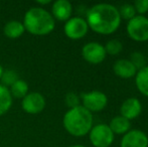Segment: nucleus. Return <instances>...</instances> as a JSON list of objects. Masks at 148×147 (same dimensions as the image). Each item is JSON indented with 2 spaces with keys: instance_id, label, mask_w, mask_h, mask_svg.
Returning a JSON list of instances; mask_svg holds the SVG:
<instances>
[{
  "instance_id": "nucleus-19",
  "label": "nucleus",
  "mask_w": 148,
  "mask_h": 147,
  "mask_svg": "<svg viewBox=\"0 0 148 147\" xmlns=\"http://www.w3.org/2000/svg\"><path fill=\"white\" fill-rule=\"evenodd\" d=\"M105 51L107 55H117L122 51L123 49V44L119 39H111L106 43Z\"/></svg>"
},
{
  "instance_id": "nucleus-21",
  "label": "nucleus",
  "mask_w": 148,
  "mask_h": 147,
  "mask_svg": "<svg viewBox=\"0 0 148 147\" xmlns=\"http://www.w3.org/2000/svg\"><path fill=\"white\" fill-rule=\"evenodd\" d=\"M129 61L134 65V67L137 69V71L141 70L142 68H144L146 65V59H145L144 55L141 53H138V51H135V53H132L130 55V59Z\"/></svg>"
},
{
  "instance_id": "nucleus-13",
  "label": "nucleus",
  "mask_w": 148,
  "mask_h": 147,
  "mask_svg": "<svg viewBox=\"0 0 148 147\" xmlns=\"http://www.w3.org/2000/svg\"><path fill=\"white\" fill-rule=\"evenodd\" d=\"M113 71L116 76L122 79H131L136 76L137 69L129 59H121L114 63Z\"/></svg>"
},
{
  "instance_id": "nucleus-6",
  "label": "nucleus",
  "mask_w": 148,
  "mask_h": 147,
  "mask_svg": "<svg viewBox=\"0 0 148 147\" xmlns=\"http://www.w3.org/2000/svg\"><path fill=\"white\" fill-rule=\"evenodd\" d=\"M81 99L83 103L82 106L91 113L104 110L108 104V97L101 91L83 93L81 95Z\"/></svg>"
},
{
  "instance_id": "nucleus-24",
  "label": "nucleus",
  "mask_w": 148,
  "mask_h": 147,
  "mask_svg": "<svg viewBox=\"0 0 148 147\" xmlns=\"http://www.w3.org/2000/svg\"><path fill=\"white\" fill-rule=\"evenodd\" d=\"M66 104L70 107V109L80 106V99L75 93H68L66 95Z\"/></svg>"
},
{
  "instance_id": "nucleus-14",
  "label": "nucleus",
  "mask_w": 148,
  "mask_h": 147,
  "mask_svg": "<svg viewBox=\"0 0 148 147\" xmlns=\"http://www.w3.org/2000/svg\"><path fill=\"white\" fill-rule=\"evenodd\" d=\"M110 129L112 130L114 134H123L124 135L125 133L130 130L131 128V123L129 120H127L126 118L122 117V116H116L113 119L110 121L109 124Z\"/></svg>"
},
{
  "instance_id": "nucleus-18",
  "label": "nucleus",
  "mask_w": 148,
  "mask_h": 147,
  "mask_svg": "<svg viewBox=\"0 0 148 147\" xmlns=\"http://www.w3.org/2000/svg\"><path fill=\"white\" fill-rule=\"evenodd\" d=\"M9 92L12 98L23 99L28 93V85L23 80H17L12 86H10Z\"/></svg>"
},
{
  "instance_id": "nucleus-15",
  "label": "nucleus",
  "mask_w": 148,
  "mask_h": 147,
  "mask_svg": "<svg viewBox=\"0 0 148 147\" xmlns=\"http://www.w3.org/2000/svg\"><path fill=\"white\" fill-rule=\"evenodd\" d=\"M3 31L4 34L9 38H18L23 34L25 28H24L22 22L17 21V20H11L4 25Z\"/></svg>"
},
{
  "instance_id": "nucleus-12",
  "label": "nucleus",
  "mask_w": 148,
  "mask_h": 147,
  "mask_svg": "<svg viewBox=\"0 0 148 147\" xmlns=\"http://www.w3.org/2000/svg\"><path fill=\"white\" fill-rule=\"evenodd\" d=\"M53 17L60 21H68L73 13V6L68 0H57L53 2Z\"/></svg>"
},
{
  "instance_id": "nucleus-7",
  "label": "nucleus",
  "mask_w": 148,
  "mask_h": 147,
  "mask_svg": "<svg viewBox=\"0 0 148 147\" xmlns=\"http://www.w3.org/2000/svg\"><path fill=\"white\" fill-rule=\"evenodd\" d=\"M89 26L86 19L82 17H71L64 26V34L71 39L83 38L88 34Z\"/></svg>"
},
{
  "instance_id": "nucleus-22",
  "label": "nucleus",
  "mask_w": 148,
  "mask_h": 147,
  "mask_svg": "<svg viewBox=\"0 0 148 147\" xmlns=\"http://www.w3.org/2000/svg\"><path fill=\"white\" fill-rule=\"evenodd\" d=\"M18 79V75L15 71H12V70H9V71H6L4 73H2L1 75V81L3 83V86H12L14 83L16 82Z\"/></svg>"
},
{
  "instance_id": "nucleus-20",
  "label": "nucleus",
  "mask_w": 148,
  "mask_h": 147,
  "mask_svg": "<svg viewBox=\"0 0 148 147\" xmlns=\"http://www.w3.org/2000/svg\"><path fill=\"white\" fill-rule=\"evenodd\" d=\"M118 11L119 14H120L121 19H126L128 21L136 15V11H135L133 4H129V3L123 4V5H121L118 8Z\"/></svg>"
},
{
  "instance_id": "nucleus-4",
  "label": "nucleus",
  "mask_w": 148,
  "mask_h": 147,
  "mask_svg": "<svg viewBox=\"0 0 148 147\" xmlns=\"http://www.w3.org/2000/svg\"><path fill=\"white\" fill-rule=\"evenodd\" d=\"M126 31L131 39L138 42L148 40V18L143 15H135L128 21Z\"/></svg>"
},
{
  "instance_id": "nucleus-1",
  "label": "nucleus",
  "mask_w": 148,
  "mask_h": 147,
  "mask_svg": "<svg viewBox=\"0 0 148 147\" xmlns=\"http://www.w3.org/2000/svg\"><path fill=\"white\" fill-rule=\"evenodd\" d=\"M121 17L118 8L109 3H98L87 11L86 21L89 28L103 36L112 34L119 28Z\"/></svg>"
},
{
  "instance_id": "nucleus-26",
  "label": "nucleus",
  "mask_w": 148,
  "mask_h": 147,
  "mask_svg": "<svg viewBox=\"0 0 148 147\" xmlns=\"http://www.w3.org/2000/svg\"><path fill=\"white\" fill-rule=\"evenodd\" d=\"M70 147H86V146H84V145H80V144H77V145H72V146H70Z\"/></svg>"
},
{
  "instance_id": "nucleus-17",
  "label": "nucleus",
  "mask_w": 148,
  "mask_h": 147,
  "mask_svg": "<svg viewBox=\"0 0 148 147\" xmlns=\"http://www.w3.org/2000/svg\"><path fill=\"white\" fill-rule=\"evenodd\" d=\"M12 105V96L7 87L0 84V116L4 115Z\"/></svg>"
},
{
  "instance_id": "nucleus-8",
  "label": "nucleus",
  "mask_w": 148,
  "mask_h": 147,
  "mask_svg": "<svg viewBox=\"0 0 148 147\" xmlns=\"http://www.w3.org/2000/svg\"><path fill=\"white\" fill-rule=\"evenodd\" d=\"M106 51L104 45L99 42H88L82 49V57L92 65H99L106 59Z\"/></svg>"
},
{
  "instance_id": "nucleus-9",
  "label": "nucleus",
  "mask_w": 148,
  "mask_h": 147,
  "mask_svg": "<svg viewBox=\"0 0 148 147\" xmlns=\"http://www.w3.org/2000/svg\"><path fill=\"white\" fill-rule=\"evenodd\" d=\"M21 107L26 113L35 115L40 113L45 109V99L40 93H29L22 99Z\"/></svg>"
},
{
  "instance_id": "nucleus-5",
  "label": "nucleus",
  "mask_w": 148,
  "mask_h": 147,
  "mask_svg": "<svg viewBox=\"0 0 148 147\" xmlns=\"http://www.w3.org/2000/svg\"><path fill=\"white\" fill-rule=\"evenodd\" d=\"M90 141L94 147H110L114 141L115 134L107 124H98L93 126L89 132Z\"/></svg>"
},
{
  "instance_id": "nucleus-3",
  "label": "nucleus",
  "mask_w": 148,
  "mask_h": 147,
  "mask_svg": "<svg viewBox=\"0 0 148 147\" xmlns=\"http://www.w3.org/2000/svg\"><path fill=\"white\" fill-rule=\"evenodd\" d=\"M23 26L33 36L49 34L56 26L55 18L49 11L41 7H32L26 11L23 18Z\"/></svg>"
},
{
  "instance_id": "nucleus-2",
  "label": "nucleus",
  "mask_w": 148,
  "mask_h": 147,
  "mask_svg": "<svg viewBox=\"0 0 148 147\" xmlns=\"http://www.w3.org/2000/svg\"><path fill=\"white\" fill-rule=\"evenodd\" d=\"M64 129L75 137H83L93 127V114L80 105L69 109L62 119Z\"/></svg>"
},
{
  "instance_id": "nucleus-25",
  "label": "nucleus",
  "mask_w": 148,
  "mask_h": 147,
  "mask_svg": "<svg viewBox=\"0 0 148 147\" xmlns=\"http://www.w3.org/2000/svg\"><path fill=\"white\" fill-rule=\"evenodd\" d=\"M37 3H38V4H41V5H45V4L51 3V0H47V1H40V0H38V1H37Z\"/></svg>"
},
{
  "instance_id": "nucleus-10",
  "label": "nucleus",
  "mask_w": 148,
  "mask_h": 147,
  "mask_svg": "<svg viewBox=\"0 0 148 147\" xmlns=\"http://www.w3.org/2000/svg\"><path fill=\"white\" fill-rule=\"evenodd\" d=\"M120 147H148V136L139 129L129 130L123 135Z\"/></svg>"
},
{
  "instance_id": "nucleus-11",
  "label": "nucleus",
  "mask_w": 148,
  "mask_h": 147,
  "mask_svg": "<svg viewBox=\"0 0 148 147\" xmlns=\"http://www.w3.org/2000/svg\"><path fill=\"white\" fill-rule=\"evenodd\" d=\"M142 112V105L137 98H128L122 103L120 107L121 116L127 120H133L137 118Z\"/></svg>"
},
{
  "instance_id": "nucleus-16",
  "label": "nucleus",
  "mask_w": 148,
  "mask_h": 147,
  "mask_svg": "<svg viewBox=\"0 0 148 147\" xmlns=\"http://www.w3.org/2000/svg\"><path fill=\"white\" fill-rule=\"evenodd\" d=\"M135 85L143 96L148 97V66L137 71L135 76Z\"/></svg>"
},
{
  "instance_id": "nucleus-23",
  "label": "nucleus",
  "mask_w": 148,
  "mask_h": 147,
  "mask_svg": "<svg viewBox=\"0 0 148 147\" xmlns=\"http://www.w3.org/2000/svg\"><path fill=\"white\" fill-rule=\"evenodd\" d=\"M133 6L138 15H143L148 11V0H136Z\"/></svg>"
}]
</instances>
